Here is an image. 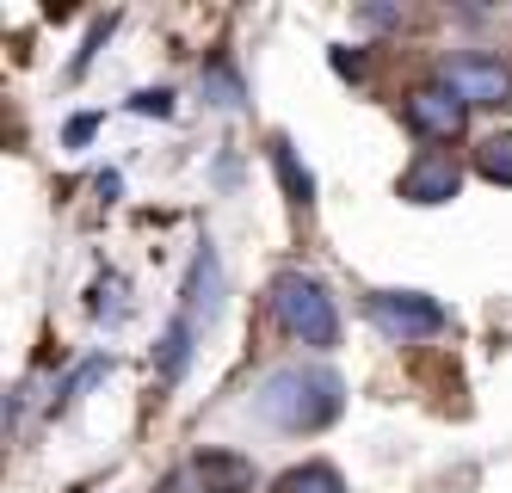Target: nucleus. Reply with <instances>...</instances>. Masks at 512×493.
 I'll list each match as a JSON object with an SVG mask.
<instances>
[{
    "label": "nucleus",
    "mask_w": 512,
    "mask_h": 493,
    "mask_svg": "<svg viewBox=\"0 0 512 493\" xmlns=\"http://www.w3.org/2000/svg\"><path fill=\"white\" fill-rule=\"evenodd\" d=\"M192 475H198V493H253V463L235 457V450H204Z\"/></svg>",
    "instance_id": "obj_8"
},
{
    "label": "nucleus",
    "mask_w": 512,
    "mask_h": 493,
    "mask_svg": "<svg viewBox=\"0 0 512 493\" xmlns=\"http://www.w3.org/2000/svg\"><path fill=\"white\" fill-rule=\"evenodd\" d=\"M340 407H346V383L327 364H278L253 389V413L272 432H321L340 420Z\"/></svg>",
    "instance_id": "obj_1"
},
{
    "label": "nucleus",
    "mask_w": 512,
    "mask_h": 493,
    "mask_svg": "<svg viewBox=\"0 0 512 493\" xmlns=\"http://www.w3.org/2000/svg\"><path fill=\"white\" fill-rule=\"evenodd\" d=\"M179 315H186L192 327H210L216 315H223V259H216L210 241L192 259V278H186V302H179Z\"/></svg>",
    "instance_id": "obj_7"
},
{
    "label": "nucleus",
    "mask_w": 512,
    "mask_h": 493,
    "mask_svg": "<svg viewBox=\"0 0 512 493\" xmlns=\"http://www.w3.org/2000/svg\"><path fill=\"white\" fill-rule=\"evenodd\" d=\"M475 173L488 185H512V130H494L475 142Z\"/></svg>",
    "instance_id": "obj_10"
},
{
    "label": "nucleus",
    "mask_w": 512,
    "mask_h": 493,
    "mask_svg": "<svg viewBox=\"0 0 512 493\" xmlns=\"http://www.w3.org/2000/svg\"><path fill=\"white\" fill-rule=\"evenodd\" d=\"M408 124H414V136H426V142H457L463 124H469V105H463L445 81H432V87H414V93H408Z\"/></svg>",
    "instance_id": "obj_5"
},
{
    "label": "nucleus",
    "mask_w": 512,
    "mask_h": 493,
    "mask_svg": "<svg viewBox=\"0 0 512 493\" xmlns=\"http://www.w3.org/2000/svg\"><path fill=\"white\" fill-rule=\"evenodd\" d=\"M204 99L223 105V111H241V99H247V93H241V74H235L229 62H210V68H204Z\"/></svg>",
    "instance_id": "obj_13"
},
{
    "label": "nucleus",
    "mask_w": 512,
    "mask_h": 493,
    "mask_svg": "<svg viewBox=\"0 0 512 493\" xmlns=\"http://www.w3.org/2000/svg\"><path fill=\"white\" fill-rule=\"evenodd\" d=\"M457 185H463V173L451 161V148H426V155L401 173V198L408 204H451Z\"/></svg>",
    "instance_id": "obj_6"
},
{
    "label": "nucleus",
    "mask_w": 512,
    "mask_h": 493,
    "mask_svg": "<svg viewBox=\"0 0 512 493\" xmlns=\"http://www.w3.org/2000/svg\"><path fill=\"white\" fill-rule=\"evenodd\" d=\"M272 315L290 339H303V346L327 352L340 339V309H334V296L321 290V278L309 272H278L272 278Z\"/></svg>",
    "instance_id": "obj_2"
},
{
    "label": "nucleus",
    "mask_w": 512,
    "mask_h": 493,
    "mask_svg": "<svg viewBox=\"0 0 512 493\" xmlns=\"http://www.w3.org/2000/svg\"><path fill=\"white\" fill-rule=\"evenodd\" d=\"M130 111H142V118H167V111H173V93H167V87L136 93V99H130Z\"/></svg>",
    "instance_id": "obj_14"
},
{
    "label": "nucleus",
    "mask_w": 512,
    "mask_h": 493,
    "mask_svg": "<svg viewBox=\"0 0 512 493\" xmlns=\"http://www.w3.org/2000/svg\"><path fill=\"white\" fill-rule=\"evenodd\" d=\"M438 81H445L463 105H488V111L512 105V68L494 62V56H445Z\"/></svg>",
    "instance_id": "obj_4"
},
{
    "label": "nucleus",
    "mask_w": 512,
    "mask_h": 493,
    "mask_svg": "<svg viewBox=\"0 0 512 493\" xmlns=\"http://www.w3.org/2000/svg\"><path fill=\"white\" fill-rule=\"evenodd\" d=\"M364 315H371V327L383 339H395V346H414V339H438L451 327V315L438 309V302L426 290H377L371 302H364Z\"/></svg>",
    "instance_id": "obj_3"
},
{
    "label": "nucleus",
    "mask_w": 512,
    "mask_h": 493,
    "mask_svg": "<svg viewBox=\"0 0 512 493\" xmlns=\"http://www.w3.org/2000/svg\"><path fill=\"white\" fill-rule=\"evenodd\" d=\"M272 167H278V179H284L290 204H309V198H315V179H309V167H297V148H290L284 136L272 142Z\"/></svg>",
    "instance_id": "obj_12"
},
{
    "label": "nucleus",
    "mask_w": 512,
    "mask_h": 493,
    "mask_svg": "<svg viewBox=\"0 0 512 493\" xmlns=\"http://www.w3.org/2000/svg\"><path fill=\"white\" fill-rule=\"evenodd\" d=\"M192 339H198V327H192L186 315H173V321H167V333H161V346H155V370H161V383H179V376H186V358H192Z\"/></svg>",
    "instance_id": "obj_9"
},
{
    "label": "nucleus",
    "mask_w": 512,
    "mask_h": 493,
    "mask_svg": "<svg viewBox=\"0 0 512 493\" xmlns=\"http://www.w3.org/2000/svg\"><path fill=\"white\" fill-rule=\"evenodd\" d=\"M99 130V118H93V111H87V118H75V124H68V142H87Z\"/></svg>",
    "instance_id": "obj_15"
},
{
    "label": "nucleus",
    "mask_w": 512,
    "mask_h": 493,
    "mask_svg": "<svg viewBox=\"0 0 512 493\" xmlns=\"http://www.w3.org/2000/svg\"><path fill=\"white\" fill-rule=\"evenodd\" d=\"M272 493H346V481H340V469H327V463H303V469L278 475Z\"/></svg>",
    "instance_id": "obj_11"
}]
</instances>
